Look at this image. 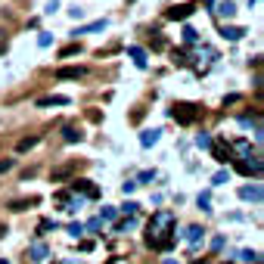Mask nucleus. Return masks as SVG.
Here are the masks:
<instances>
[{
	"label": "nucleus",
	"instance_id": "22",
	"mask_svg": "<svg viewBox=\"0 0 264 264\" xmlns=\"http://www.w3.org/2000/svg\"><path fill=\"white\" fill-rule=\"evenodd\" d=\"M196 38H199V35H196L190 25H186V28H183V41H186V44H196Z\"/></svg>",
	"mask_w": 264,
	"mask_h": 264
},
{
	"label": "nucleus",
	"instance_id": "24",
	"mask_svg": "<svg viewBox=\"0 0 264 264\" xmlns=\"http://www.w3.org/2000/svg\"><path fill=\"white\" fill-rule=\"evenodd\" d=\"M6 171H13V159H0V174H6Z\"/></svg>",
	"mask_w": 264,
	"mask_h": 264
},
{
	"label": "nucleus",
	"instance_id": "10",
	"mask_svg": "<svg viewBox=\"0 0 264 264\" xmlns=\"http://www.w3.org/2000/svg\"><path fill=\"white\" fill-rule=\"evenodd\" d=\"M240 196L243 199H252V202H261V186H243Z\"/></svg>",
	"mask_w": 264,
	"mask_h": 264
},
{
	"label": "nucleus",
	"instance_id": "19",
	"mask_svg": "<svg viewBox=\"0 0 264 264\" xmlns=\"http://www.w3.org/2000/svg\"><path fill=\"white\" fill-rule=\"evenodd\" d=\"M75 53H81V44H69V47H62V50H59V59H69V56H75Z\"/></svg>",
	"mask_w": 264,
	"mask_h": 264
},
{
	"label": "nucleus",
	"instance_id": "13",
	"mask_svg": "<svg viewBox=\"0 0 264 264\" xmlns=\"http://www.w3.org/2000/svg\"><path fill=\"white\" fill-rule=\"evenodd\" d=\"M47 255H50V252H47L44 243H35V245H31V261H44Z\"/></svg>",
	"mask_w": 264,
	"mask_h": 264
},
{
	"label": "nucleus",
	"instance_id": "12",
	"mask_svg": "<svg viewBox=\"0 0 264 264\" xmlns=\"http://www.w3.org/2000/svg\"><path fill=\"white\" fill-rule=\"evenodd\" d=\"M62 137H65V143H81V137H84V134L78 131V127H65V131H62Z\"/></svg>",
	"mask_w": 264,
	"mask_h": 264
},
{
	"label": "nucleus",
	"instance_id": "31",
	"mask_svg": "<svg viewBox=\"0 0 264 264\" xmlns=\"http://www.w3.org/2000/svg\"><path fill=\"white\" fill-rule=\"evenodd\" d=\"M249 3H252V6H258V3H261V0H249Z\"/></svg>",
	"mask_w": 264,
	"mask_h": 264
},
{
	"label": "nucleus",
	"instance_id": "4",
	"mask_svg": "<svg viewBox=\"0 0 264 264\" xmlns=\"http://www.w3.org/2000/svg\"><path fill=\"white\" fill-rule=\"evenodd\" d=\"M193 10H196L193 3H181V6H171V10L165 13V19H171V22H177V19H186V16H193Z\"/></svg>",
	"mask_w": 264,
	"mask_h": 264
},
{
	"label": "nucleus",
	"instance_id": "1",
	"mask_svg": "<svg viewBox=\"0 0 264 264\" xmlns=\"http://www.w3.org/2000/svg\"><path fill=\"white\" fill-rule=\"evenodd\" d=\"M174 215L171 211H156L149 221V233H146V245H152V249H168L174 240Z\"/></svg>",
	"mask_w": 264,
	"mask_h": 264
},
{
	"label": "nucleus",
	"instance_id": "25",
	"mask_svg": "<svg viewBox=\"0 0 264 264\" xmlns=\"http://www.w3.org/2000/svg\"><path fill=\"white\" fill-rule=\"evenodd\" d=\"M152 35H156V38H152V50H162V47H165V41L159 38V31H152Z\"/></svg>",
	"mask_w": 264,
	"mask_h": 264
},
{
	"label": "nucleus",
	"instance_id": "7",
	"mask_svg": "<svg viewBox=\"0 0 264 264\" xmlns=\"http://www.w3.org/2000/svg\"><path fill=\"white\" fill-rule=\"evenodd\" d=\"M240 174H261V162H236Z\"/></svg>",
	"mask_w": 264,
	"mask_h": 264
},
{
	"label": "nucleus",
	"instance_id": "32",
	"mask_svg": "<svg viewBox=\"0 0 264 264\" xmlns=\"http://www.w3.org/2000/svg\"><path fill=\"white\" fill-rule=\"evenodd\" d=\"M65 264H78V261H65Z\"/></svg>",
	"mask_w": 264,
	"mask_h": 264
},
{
	"label": "nucleus",
	"instance_id": "2",
	"mask_svg": "<svg viewBox=\"0 0 264 264\" xmlns=\"http://www.w3.org/2000/svg\"><path fill=\"white\" fill-rule=\"evenodd\" d=\"M171 115H174L177 124H193V122H196V106H190V103H177Z\"/></svg>",
	"mask_w": 264,
	"mask_h": 264
},
{
	"label": "nucleus",
	"instance_id": "20",
	"mask_svg": "<svg viewBox=\"0 0 264 264\" xmlns=\"http://www.w3.org/2000/svg\"><path fill=\"white\" fill-rule=\"evenodd\" d=\"M196 146H199V149H211V137H208V134H199V137H196Z\"/></svg>",
	"mask_w": 264,
	"mask_h": 264
},
{
	"label": "nucleus",
	"instance_id": "16",
	"mask_svg": "<svg viewBox=\"0 0 264 264\" xmlns=\"http://www.w3.org/2000/svg\"><path fill=\"white\" fill-rule=\"evenodd\" d=\"M127 56H131V59H134V62H137V65H140V69H143V65H146V53H143V50H140V47H131V50H127Z\"/></svg>",
	"mask_w": 264,
	"mask_h": 264
},
{
	"label": "nucleus",
	"instance_id": "28",
	"mask_svg": "<svg viewBox=\"0 0 264 264\" xmlns=\"http://www.w3.org/2000/svg\"><path fill=\"white\" fill-rule=\"evenodd\" d=\"M134 186H137V181H127V183H122V190L124 193H134Z\"/></svg>",
	"mask_w": 264,
	"mask_h": 264
},
{
	"label": "nucleus",
	"instance_id": "21",
	"mask_svg": "<svg viewBox=\"0 0 264 264\" xmlns=\"http://www.w3.org/2000/svg\"><path fill=\"white\" fill-rule=\"evenodd\" d=\"M6 50H10V38H6V31L0 28V56H3Z\"/></svg>",
	"mask_w": 264,
	"mask_h": 264
},
{
	"label": "nucleus",
	"instance_id": "18",
	"mask_svg": "<svg viewBox=\"0 0 264 264\" xmlns=\"http://www.w3.org/2000/svg\"><path fill=\"white\" fill-rule=\"evenodd\" d=\"M199 240H202V227H190V230H186V243H190V245H196Z\"/></svg>",
	"mask_w": 264,
	"mask_h": 264
},
{
	"label": "nucleus",
	"instance_id": "14",
	"mask_svg": "<svg viewBox=\"0 0 264 264\" xmlns=\"http://www.w3.org/2000/svg\"><path fill=\"white\" fill-rule=\"evenodd\" d=\"M159 137H162V131H143L140 143H143V146H156V143H159Z\"/></svg>",
	"mask_w": 264,
	"mask_h": 264
},
{
	"label": "nucleus",
	"instance_id": "3",
	"mask_svg": "<svg viewBox=\"0 0 264 264\" xmlns=\"http://www.w3.org/2000/svg\"><path fill=\"white\" fill-rule=\"evenodd\" d=\"M87 75V69L84 65H62V69H56V78L59 81H78Z\"/></svg>",
	"mask_w": 264,
	"mask_h": 264
},
{
	"label": "nucleus",
	"instance_id": "27",
	"mask_svg": "<svg viewBox=\"0 0 264 264\" xmlns=\"http://www.w3.org/2000/svg\"><path fill=\"white\" fill-rule=\"evenodd\" d=\"M69 233H72V236H81V233H84V227H81V224H72V227H69Z\"/></svg>",
	"mask_w": 264,
	"mask_h": 264
},
{
	"label": "nucleus",
	"instance_id": "17",
	"mask_svg": "<svg viewBox=\"0 0 264 264\" xmlns=\"http://www.w3.org/2000/svg\"><path fill=\"white\" fill-rule=\"evenodd\" d=\"M69 103V97H44V100H38V106H65Z\"/></svg>",
	"mask_w": 264,
	"mask_h": 264
},
{
	"label": "nucleus",
	"instance_id": "29",
	"mask_svg": "<svg viewBox=\"0 0 264 264\" xmlns=\"http://www.w3.org/2000/svg\"><path fill=\"white\" fill-rule=\"evenodd\" d=\"M56 6H59V0H50V6H47V13H53V10H56Z\"/></svg>",
	"mask_w": 264,
	"mask_h": 264
},
{
	"label": "nucleus",
	"instance_id": "15",
	"mask_svg": "<svg viewBox=\"0 0 264 264\" xmlns=\"http://www.w3.org/2000/svg\"><path fill=\"white\" fill-rule=\"evenodd\" d=\"M31 205H38L35 196H31V199H16V202H10V208H13V211H25V208H31Z\"/></svg>",
	"mask_w": 264,
	"mask_h": 264
},
{
	"label": "nucleus",
	"instance_id": "9",
	"mask_svg": "<svg viewBox=\"0 0 264 264\" xmlns=\"http://www.w3.org/2000/svg\"><path fill=\"white\" fill-rule=\"evenodd\" d=\"M211 156H215V162H221V165H227V162H230V149H224L221 143H211Z\"/></svg>",
	"mask_w": 264,
	"mask_h": 264
},
{
	"label": "nucleus",
	"instance_id": "8",
	"mask_svg": "<svg viewBox=\"0 0 264 264\" xmlns=\"http://www.w3.org/2000/svg\"><path fill=\"white\" fill-rule=\"evenodd\" d=\"M218 16L233 19V16H236V3H233V0H221V3H218Z\"/></svg>",
	"mask_w": 264,
	"mask_h": 264
},
{
	"label": "nucleus",
	"instance_id": "26",
	"mask_svg": "<svg viewBox=\"0 0 264 264\" xmlns=\"http://www.w3.org/2000/svg\"><path fill=\"white\" fill-rule=\"evenodd\" d=\"M115 218V208H103V218H100V221H112Z\"/></svg>",
	"mask_w": 264,
	"mask_h": 264
},
{
	"label": "nucleus",
	"instance_id": "5",
	"mask_svg": "<svg viewBox=\"0 0 264 264\" xmlns=\"http://www.w3.org/2000/svg\"><path fill=\"white\" fill-rule=\"evenodd\" d=\"M75 168H78V162H69V165H59V168H53V183L65 181V177H72V174H75Z\"/></svg>",
	"mask_w": 264,
	"mask_h": 264
},
{
	"label": "nucleus",
	"instance_id": "23",
	"mask_svg": "<svg viewBox=\"0 0 264 264\" xmlns=\"http://www.w3.org/2000/svg\"><path fill=\"white\" fill-rule=\"evenodd\" d=\"M137 202H124V205H122V211H124V215H137Z\"/></svg>",
	"mask_w": 264,
	"mask_h": 264
},
{
	"label": "nucleus",
	"instance_id": "11",
	"mask_svg": "<svg viewBox=\"0 0 264 264\" xmlns=\"http://www.w3.org/2000/svg\"><path fill=\"white\" fill-rule=\"evenodd\" d=\"M221 35H224L227 41H240V38L245 35V28H233V25L227 28V25H224V28H221Z\"/></svg>",
	"mask_w": 264,
	"mask_h": 264
},
{
	"label": "nucleus",
	"instance_id": "6",
	"mask_svg": "<svg viewBox=\"0 0 264 264\" xmlns=\"http://www.w3.org/2000/svg\"><path fill=\"white\" fill-rule=\"evenodd\" d=\"M38 143H41V134H31V137H22L19 143H16V149H19V152H28V149H35Z\"/></svg>",
	"mask_w": 264,
	"mask_h": 264
},
{
	"label": "nucleus",
	"instance_id": "30",
	"mask_svg": "<svg viewBox=\"0 0 264 264\" xmlns=\"http://www.w3.org/2000/svg\"><path fill=\"white\" fill-rule=\"evenodd\" d=\"M3 236H6V227H3V224H0V240H3Z\"/></svg>",
	"mask_w": 264,
	"mask_h": 264
}]
</instances>
